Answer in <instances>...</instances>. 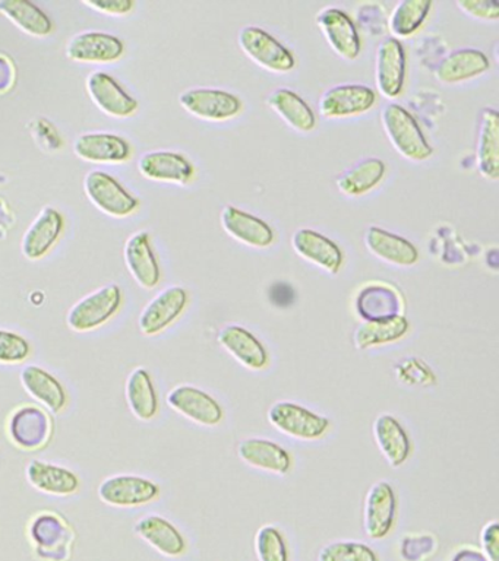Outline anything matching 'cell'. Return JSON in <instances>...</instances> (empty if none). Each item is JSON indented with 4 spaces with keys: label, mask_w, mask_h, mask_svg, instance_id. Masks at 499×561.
Returning <instances> with one entry per match:
<instances>
[{
    "label": "cell",
    "mask_w": 499,
    "mask_h": 561,
    "mask_svg": "<svg viewBox=\"0 0 499 561\" xmlns=\"http://www.w3.org/2000/svg\"><path fill=\"white\" fill-rule=\"evenodd\" d=\"M381 123L389 142L406 160L422 162L433 156L432 145L424 138L418 122L400 104L385 105Z\"/></svg>",
    "instance_id": "1"
},
{
    "label": "cell",
    "mask_w": 499,
    "mask_h": 561,
    "mask_svg": "<svg viewBox=\"0 0 499 561\" xmlns=\"http://www.w3.org/2000/svg\"><path fill=\"white\" fill-rule=\"evenodd\" d=\"M124 296L115 284L95 289L69 309L68 328L73 332H91L102 328L121 310Z\"/></svg>",
    "instance_id": "2"
},
{
    "label": "cell",
    "mask_w": 499,
    "mask_h": 561,
    "mask_svg": "<svg viewBox=\"0 0 499 561\" xmlns=\"http://www.w3.org/2000/svg\"><path fill=\"white\" fill-rule=\"evenodd\" d=\"M266 419L284 436L304 442L319 440L331 427L327 416L319 415L309 408L292 401L273 403L266 412Z\"/></svg>",
    "instance_id": "3"
},
{
    "label": "cell",
    "mask_w": 499,
    "mask_h": 561,
    "mask_svg": "<svg viewBox=\"0 0 499 561\" xmlns=\"http://www.w3.org/2000/svg\"><path fill=\"white\" fill-rule=\"evenodd\" d=\"M238 43L245 56L269 72L288 73L295 69L296 59L292 50L260 26H243L239 31Z\"/></svg>",
    "instance_id": "4"
},
{
    "label": "cell",
    "mask_w": 499,
    "mask_h": 561,
    "mask_svg": "<svg viewBox=\"0 0 499 561\" xmlns=\"http://www.w3.org/2000/svg\"><path fill=\"white\" fill-rule=\"evenodd\" d=\"M179 104L201 121L218 123L231 121L243 110L242 100L238 95L218 88H190L179 95Z\"/></svg>",
    "instance_id": "5"
},
{
    "label": "cell",
    "mask_w": 499,
    "mask_h": 561,
    "mask_svg": "<svg viewBox=\"0 0 499 561\" xmlns=\"http://www.w3.org/2000/svg\"><path fill=\"white\" fill-rule=\"evenodd\" d=\"M7 434L21 450L43 449L54 434L49 412L37 405H21L8 416Z\"/></svg>",
    "instance_id": "6"
},
{
    "label": "cell",
    "mask_w": 499,
    "mask_h": 561,
    "mask_svg": "<svg viewBox=\"0 0 499 561\" xmlns=\"http://www.w3.org/2000/svg\"><path fill=\"white\" fill-rule=\"evenodd\" d=\"M84 192L91 204L103 214L115 218H126L138 209L139 201L112 174L102 170H91L84 179Z\"/></svg>",
    "instance_id": "7"
},
{
    "label": "cell",
    "mask_w": 499,
    "mask_h": 561,
    "mask_svg": "<svg viewBox=\"0 0 499 561\" xmlns=\"http://www.w3.org/2000/svg\"><path fill=\"white\" fill-rule=\"evenodd\" d=\"M99 499L112 507L129 508L146 506L159 499L160 486L150 478L120 473L100 482Z\"/></svg>",
    "instance_id": "8"
},
{
    "label": "cell",
    "mask_w": 499,
    "mask_h": 561,
    "mask_svg": "<svg viewBox=\"0 0 499 561\" xmlns=\"http://www.w3.org/2000/svg\"><path fill=\"white\" fill-rule=\"evenodd\" d=\"M397 494L388 481H376L367 490L363 506V529L367 538H387L397 520Z\"/></svg>",
    "instance_id": "9"
},
{
    "label": "cell",
    "mask_w": 499,
    "mask_h": 561,
    "mask_svg": "<svg viewBox=\"0 0 499 561\" xmlns=\"http://www.w3.org/2000/svg\"><path fill=\"white\" fill-rule=\"evenodd\" d=\"M166 402L174 412L203 427H216L225 419V411L217 399L196 386H174Z\"/></svg>",
    "instance_id": "10"
},
{
    "label": "cell",
    "mask_w": 499,
    "mask_h": 561,
    "mask_svg": "<svg viewBox=\"0 0 499 561\" xmlns=\"http://www.w3.org/2000/svg\"><path fill=\"white\" fill-rule=\"evenodd\" d=\"M188 302H190V296L185 288L172 285L161 289L139 314V331L146 336L159 335L181 318Z\"/></svg>",
    "instance_id": "11"
},
{
    "label": "cell",
    "mask_w": 499,
    "mask_h": 561,
    "mask_svg": "<svg viewBox=\"0 0 499 561\" xmlns=\"http://www.w3.org/2000/svg\"><path fill=\"white\" fill-rule=\"evenodd\" d=\"M376 92L361 83H343L328 88L319 99V114L326 118L361 116L375 107Z\"/></svg>",
    "instance_id": "12"
},
{
    "label": "cell",
    "mask_w": 499,
    "mask_h": 561,
    "mask_svg": "<svg viewBox=\"0 0 499 561\" xmlns=\"http://www.w3.org/2000/svg\"><path fill=\"white\" fill-rule=\"evenodd\" d=\"M317 25L336 55L349 61L358 59L362 51V39L348 12L334 7L324 8L317 15Z\"/></svg>",
    "instance_id": "13"
},
{
    "label": "cell",
    "mask_w": 499,
    "mask_h": 561,
    "mask_svg": "<svg viewBox=\"0 0 499 561\" xmlns=\"http://www.w3.org/2000/svg\"><path fill=\"white\" fill-rule=\"evenodd\" d=\"M406 81V51L396 37L384 38L376 48L375 82L379 94L394 100L400 96Z\"/></svg>",
    "instance_id": "14"
},
{
    "label": "cell",
    "mask_w": 499,
    "mask_h": 561,
    "mask_svg": "<svg viewBox=\"0 0 499 561\" xmlns=\"http://www.w3.org/2000/svg\"><path fill=\"white\" fill-rule=\"evenodd\" d=\"M73 152L84 161L121 164L131 160L133 147L124 136L111 131H87L73 140Z\"/></svg>",
    "instance_id": "15"
},
{
    "label": "cell",
    "mask_w": 499,
    "mask_h": 561,
    "mask_svg": "<svg viewBox=\"0 0 499 561\" xmlns=\"http://www.w3.org/2000/svg\"><path fill=\"white\" fill-rule=\"evenodd\" d=\"M125 53V44L115 34L84 31L73 35L67 44V56L82 64H112Z\"/></svg>",
    "instance_id": "16"
},
{
    "label": "cell",
    "mask_w": 499,
    "mask_h": 561,
    "mask_svg": "<svg viewBox=\"0 0 499 561\" xmlns=\"http://www.w3.org/2000/svg\"><path fill=\"white\" fill-rule=\"evenodd\" d=\"M220 222L227 236L248 248L266 249L275 241V232L269 222L238 206L226 205L222 209Z\"/></svg>",
    "instance_id": "17"
},
{
    "label": "cell",
    "mask_w": 499,
    "mask_h": 561,
    "mask_svg": "<svg viewBox=\"0 0 499 561\" xmlns=\"http://www.w3.org/2000/svg\"><path fill=\"white\" fill-rule=\"evenodd\" d=\"M217 341L227 354L248 370L262 371L269 367V351L247 328L240 324H227L218 332Z\"/></svg>",
    "instance_id": "18"
},
{
    "label": "cell",
    "mask_w": 499,
    "mask_h": 561,
    "mask_svg": "<svg viewBox=\"0 0 499 561\" xmlns=\"http://www.w3.org/2000/svg\"><path fill=\"white\" fill-rule=\"evenodd\" d=\"M292 248L302 259L327 274L337 275L343 266L344 256L339 244L310 228H299L293 232Z\"/></svg>",
    "instance_id": "19"
},
{
    "label": "cell",
    "mask_w": 499,
    "mask_h": 561,
    "mask_svg": "<svg viewBox=\"0 0 499 561\" xmlns=\"http://www.w3.org/2000/svg\"><path fill=\"white\" fill-rule=\"evenodd\" d=\"M87 91L94 104L109 116L126 118L138 110V101L106 72L90 73L87 78Z\"/></svg>",
    "instance_id": "20"
},
{
    "label": "cell",
    "mask_w": 499,
    "mask_h": 561,
    "mask_svg": "<svg viewBox=\"0 0 499 561\" xmlns=\"http://www.w3.org/2000/svg\"><path fill=\"white\" fill-rule=\"evenodd\" d=\"M65 227L64 215L54 206H45L23 237V254L29 261H41L58 243Z\"/></svg>",
    "instance_id": "21"
},
{
    "label": "cell",
    "mask_w": 499,
    "mask_h": 561,
    "mask_svg": "<svg viewBox=\"0 0 499 561\" xmlns=\"http://www.w3.org/2000/svg\"><path fill=\"white\" fill-rule=\"evenodd\" d=\"M139 173L152 182L185 184L195 178L194 164L177 151H150L138 161Z\"/></svg>",
    "instance_id": "22"
},
{
    "label": "cell",
    "mask_w": 499,
    "mask_h": 561,
    "mask_svg": "<svg viewBox=\"0 0 499 561\" xmlns=\"http://www.w3.org/2000/svg\"><path fill=\"white\" fill-rule=\"evenodd\" d=\"M124 257L129 274L139 287L155 289L160 284V265L147 231L135 232L126 240Z\"/></svg>",
    "instance_id": "23"
},
{
    "label": "cell",
    "mask_w": 499,
    "mask_h": 561,
    "mask_svg": "<svg viewBox=\"0 0 499 561\" xmlns=\"http://www.w3.org/2000/svg\"><path fill=\"white\" fill-rule=\"evenodd\" d=\"M238 456L251 468L284 477L292 471L293 459L283 446L269 438H243L238 446Z\"/></svg>",
    "instance_id": "24"
},
{
    "label": "cell",
    "mask_w": 499,
    "mask_h": 561,
    "mask_svg": "<svg viewBox=\"0 0 499 561\" xmlns=\"http://www.w3.org/2000/svg\"><path fill=\"white\" fill-rule=\"evenodd\" d=\"M25 477L33 489L56 497L76 494L81 486L80 477L72 469L41 459L30 460Z\"/></svg>",
    "instance_id": "25"
},
{
    "label": "cell",
    "mask_w": 499,
    "mask_h": 561,
    "mask_svg": "<svg viewBox=\"0 0 499 561\" xmlns=\"http://www.w3.org/2000/svg\"><path fill=\"white\" fill-rule=\"evenodd\" d=\"M363 241L371 254L389 265L410 267L419 262V250L411 241L384 228H367Z\"/></svg>",
    "instance_id": "26"
},
{
    "label": "cell",
    "mask_w": 499,
    "mask_h": 561,
    "mask_svg": "<svg viewBox=\"0 0 499 561\" xmlns=\"http://www.w3.org/2000/svg\"><path fill=\"white\" fill-rule=\"evenodd\" d=\"M372 432H374L376 446L389 467L397 469L409 460L413 445H411L409 433L396 416L392 414L376 416Z\"/></svg>",
    "instance_id": "27"
},
{
    "label": "cell",
    "mask_w": 499,
    "mask_h": 561,
    "mask_svg": "<svg viewBox=\"0 0 499 561\" xmlns=\"http://www.w3.org/2000/svg\"><path fill=\"white\" fill-rule=\"evenodd\" d=\"M134 533L148 546L155 548L161 556L177 559L185 554L188 543L181 530L159 515H148L139 519L134 526Z\"/></svg>",
    "instance_id": "28"
},
{
    "label": "cell",
    "mask_w": 499,
    "mask_h": 561,
    "mask_svg": "<svg viewBox=\"0 0 499 561\" xmlns=\"http://www.w3.org/2000/svg\"><path fill=\"white\" fill-rule=\"evenodd\" d=\"M21 385L25 392L46 408L47 412H63L68 405V392L58 379L45 368L25 366L20 375Z\"/></svg>",
    "instance_id": "29"
},
{
    "label": "cell",
    "mask_w": 499,
    "mask_h": 561,
    "mask_svg": "<svg viewBox=\"0 0 499 561\" xmlns=\"http://www.w3.org/2000/svg\"><path fill=\"white\" fill-rule=\"evenodd\" d=\"M490 61L484 51L476 48H458L442 59L435 70L438 82L454 85L479 78L488 72Z\"/></svg>",
    "instance_id": "30"
},
{
    "label": "cell",
    "mask_w": 499,
    "mask_h": 561,
    "mask_svg": "<svg viewBox=\"0 0 499 561\" xmlns=\"http://www.w3.org/2000/svg\"><path fill=\"white\" fill-rule=\"evenodd\" d=\"M476 161L481 178L497 182L499 179V114L495 108L481 110Z\"/></svg>",
    "instance_id": "31"
},
{
    "label": "cell",
    "mask_w": 499,
    "mask_h": 561,
    "mask_svg": "<svg viewBox=\"0 0 499 561\" xmlns=\"http://www.w3.org/2000/svg\"><path fill=\"white\" fill-rule=\"evenodd\" d=\"M266 105L292 129L309 134L317 127L314 110L297 92L288 88H277L266 96Z\"/></svg>",
    "instance_id": "32"
},
{
    "label": "cell",
    "mask_w": 499,
    "mask_h": 561,
    "mask_svg": "<svg viewBox=\"0 0 499 561\" xmlns=\"http://www.w3.org/2000/svg\"><path fill=\"white\" fill-rule=\"evenodd\" d=\"M410 323L406 316L394 314L389 318L365 320L353 333V344L359 351L375 346L394 344L409 333Z\"/></svg>",
    "instance_id": "33"
},
{
    "label": "cell",
    "mask_w": 499,
    "mask_h": 561,
    "mask_svg": "<svg viewBox=\"0 0 499 561\" xmlns=\"http://www.w3.org/2000/svg\"><path fill=\"white\" fill-rule=\"evenodd\" d=\"M387 173V165L376 157L363 158L349 167L336 179V186L341 195L358 197L374 191Z\"/></svg>",
    "instance_id": "34"
},
{
    "label": "cell",
    "mask_w": 499,
    "mask_h": 561,
    "mask_svg": "<svg viewBox=\"0 0 499 561\" xmlns=\"http://www.w3.org/2000/svg\"><path fill=\"white\" fill-rule=\"evenodd\" d=\"M125 393L126 402L135 419L148 423L159 414V397L147 368L138 367L131 373L126 380Z\"/></svg>",
    "instance_id": "35"
},
{
    "label": "cell",
    "mask_w": 499,
    "mask_h": 561,
    "mask_svg": "<svg viewBox=\"0 0 499 561\" xmlns=\"http://www.w3.org/2000/svg\"><path fill=\"white\" fill-rule=\"evenodd\" d=\"M0 13L33 37H46L54 31L50 16L29 0H0Z\"/></svg>",
    "instance_id": "36"
},
{
    "label": "cell",
    "mask_w": 499,
    "mask_h": 561,
    "mask_svg": "<svg viewBox=\"0 0 499 561\" xmlns=\"http://www.w3.org/2000/svg\"><path fill=\"white\" fill-rule=\"evenodd\" d=\"M431 9L432 2L429 0H402L389 16V30L394 35L411 37L422 28Z\"/></svg>",
    "instance_id": "37"
},
{
    "label": "cell",
    "mask_w": 499,
    "mask_h": 561,
    "mask_svg": "<svg viewBox=\"0 0 499 561\" xmlns=\"http://www.w3.org/2000/svg\"><path fill=\"white\" fill-rule=\"evenodd\" d=\"M253 548L258 561H291L286 538L277 526H261L253 539Z\"/></svg>",
    "instance_id": "38"
},
{
    "label": "cell",
    "mask_w": 499,
    "mask_h": 561,
    "mask_svg": "<svg viewBox=\"0 0 499 561\" xmlns=\"http://www.w3.org/2000/svg\"><path fill=\"white\" fill-rule=\"evenodd\" d=\"M318 561H379V557L366 543L334 541L321 548Z\"/></svg>",
    "instance_id": "39"
},
{
    "label": "cell",
    "mask_w": 499,
    "mask_h": 561,
    "mask_svg": "<svg viewBox=\"0 0 499 561\" xmlns=\"http://www.w3.org/2000/svg\"><path fill=\"white\" fill-rule=\"evenodd\" d=\"M394 375L402 385L420 386V388H429L436 385V376L432 368L423 362L422 358L407 357L400 359L394 367Z\"/></svg>",
    "instance_id": "40"
},
{
    "label": "cell",
    "mask_w": 499,
    "mask_h": 561,
    "mask_svg": "<svg viewBox=\"0 0 499 561\" xmlns=\"http://www.w3.org/2000/svg\"><path fill=\"white\" fill-rule=\"evenodd\" d=\"M32 355V345L20 333L0 329V364H21Z\"/></svg>",
    "instance_id": "41"
},
{
    "label": "cell",
    "mask_w": 499,
    "mask_h": 561,
    "mask_svg": "<svg viewBox=\"0 0 499 561\" xmlns=\"http://www.w3.org/2000/svg\"><path fill=\"white\" fill-rule=\"evenodd\" d=\"M432 535H407L402 537L400 554L405 561H424L435 552L436 543Z\"/></svg>",
    "instance_id": "42"
},
{
    "label": "cell",
    "mask_w": 499,
    "mask_h": 561,
    "mask_svg": "<svg viewBox=\"0 0 499 561\" xmlns=\"http://www.w3.org/2000/svg\"><path fill=\"white\" fill-rule=\"evenodd\" d=\"M466 15L480 21H497L499 18V4L488 0H460L455 3Z\"/></svg>",
    "instance_id": "43"
},
{
    "label": "cell",
    "mask_w": 499,
    "mask_h": 561,
    "mask_svg": "<svg viewBox=\"0 0 499 561\" xmlns=\"http://www.w3.org/2000/svg\"><path fill=\"white\" fill-rule=\"evenodd\" d=\"M480 551L489 561H499V524L490 520L480 530Z\"/></svg>",
    "instance_id": "44"
},
{
    "label": "cell",
    "mask_w": 499,
    "mask_h": 561,
    "mask_svg": "<svg viewBox=\"0 0 499 561\" xmlns=\"http://www.w3.org/2000/svg\"><path fill=\"white\" fill-rule=\"evenodd\" d=\"M82 4L112 16L128 15L135 7L133 0H84Z\"/></svg>",
    "instance_id": "45"
},
{
    "label": "cell",
    "mask_w": 499,
    "mask_h": 561,
    "mask_svg": "<svg viewBox=\"0 0 499 561\" xmlns=\"http://www.w3.org/2000/svg\"><path fill=\"white\" fill-rule=\"evenodd\" d=\"M15 81V68L5 56H0V94L10 91Z\"/></svg>",
    "instance_id": "46"
},
{
    "label": "cell",
    "mask_w": 499,
    "mask_h": 561,
    "mask_svg": "<svg viewBox=\"0 0 499 561\" xmlns=\"http://www.w3.org/2000/svg\"><path fill=\"white\" fill-rule=\"evenodd\" d=\"M450 561H489L488 557L472 546H464L455 548V551L450 557Z\"/></svg>",
    "instance_id": "47"
}]
</instances>
